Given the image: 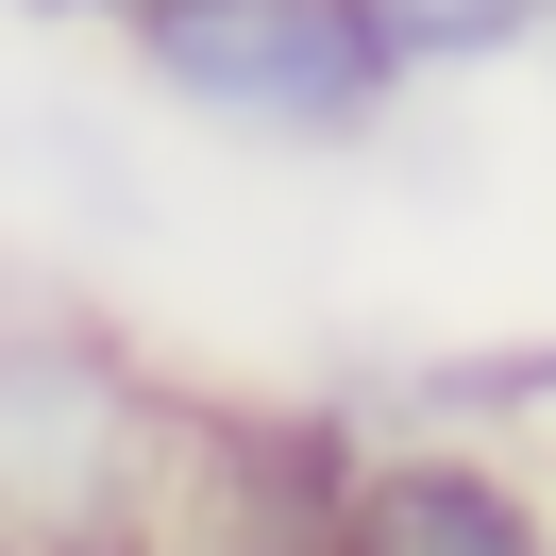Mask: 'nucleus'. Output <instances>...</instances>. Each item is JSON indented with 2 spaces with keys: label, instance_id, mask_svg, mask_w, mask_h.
Masks as SVG:
<instances>
[{
  "label": "nucleus",
  "instance_id": "3",
  "mask_svg": "<svg viewBox=\"0 0 556 556\" xmlns=\"http://www.w3.org/2000/svg\"><path fill=\"white\" fill-rule=\"evenodd\" d=\"M118 556H354V439L320 405H219L169 388L136 540Z\"/></svg>",
  "mask_w": 556,
  "mask_h": 556
},
{
  "label": "nucleus",
  "instance_id": "6",
  "mask_svg": "<svg viewBox=\"0 0 556 556\" xmlns=\"http://www.w3.org/2000/svg\"><path fill=\"white\" fill-rule=\"evenodd\" d=\"M0 17H118V0H0Z\"/></svg>",
  "mask_w": 556,
  "mask_h": 556
},
{
  "label": "nucleus",
  "instance_id": "2",
  "mask_svg": "<svg viewBox=\"0 0 556 556\" xmlns=\"http://www.w3.org/2000/svg\"><path fill=\"white\" fill-rule=\"evenodd\" d=\"M118 35L152 102H186L237 152H371L405 118L388 0H118Z\"/></svg>",
  "mask_w": 556,
  "mask_h": 556
},
{
  "label": "nucleus",
  "instance_id": "7",
  "mask_svg": "<svg viewBox=\"0 0 556 556\" xmlns=\"http://www.w3.org/2000/svg\"><path fill=\"white\" fill-rule=\"evenodd\" d=\"M0 556H51V540H17V522H0Z\"/></svg>",
  "mask_w": 556,
  "mask_h": 556
},
{
  "label": "nucleus",
  "instance_id": "1",
  "mask_svg": "<svg viewBox=\"0 0 556 556\" xmlns=\"http://www.w3.org/2000/svg\"><path fill=\"white\" fill-rule=\"evenodd\" d=\"M152 439H169V371L68 287H0V522L51 556H118Z\"/></svg>",
  "mask_w": 556,
  "mask_h": 556
},
{
  "label": "nucleus",
  "instance_id": "5",
  "mask_svg": "<svg viewBox=\"0 0 556 556\" xmlns=\"http://www.w3.org/2000/svg\"><path fill=\"white\" fill-rule=\"evenodd\" d=\"M556 0H388V35H405V85L439 68H506V51H540Z\"/></svg>",
  "mask_w": 556,
  "mask_h": 556
},
{
  "label": "nucleus",
  "instance_id": "8",
  "mask_svg": "<svg viewBox=\"0 0 556 556\" xmlns=\"http://www.w3.org/2000/svg\"><path fill=\"white\" fill-rule=\"evenodd\" d=\"M540 51H556V17H540Z\"/></svg>",
  "mask_w": 556,
  "mask_h": 556
},
{
  "label": "nucleus",
  "instance_id": "9",
  "mask_svg": "<svg viewBox=\"0 0 556 556\" xmlns=\"http://www.w3.org/2000/svg\"><path fill=\"white\" fill-rule=\"evenodd\" d=\"M540 421H556V405H540Z\"/></svg>",
  "mask_w": 556,
  "mask_h": 556
},
{
  "label": "nucleus",
  "instance_id": "4",
  "mask_svg": "<svg viewBox=\"0 0 556 556\" xmlns=\"http://www.w3.org/2000/svg\"><path fill=\"white\" fill-rule=\"evenodd\" d=\"M354 556H556V506L472 439L354 455Z\"/></svg>",
  "mask_w": 556,
  "mask_h": 556
}]
</instances>
